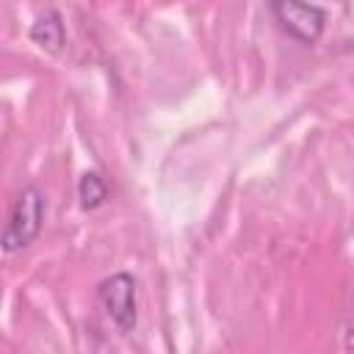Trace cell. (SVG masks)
I'll return each instance as SVG.
<instances>
[{
    "label": "cell",
    "mask_w": 354,
    "mask_h": 354,
    "mask_svg": "<svg viewBox=\"0 0 354 354\" xmlns=\"http://www.w3.org/2000/svg\"><path fill=\"white\" fill-rule=\"evenodd\" d=\"M44 213H47L44 194L36 185H25L11 205V213H8V221L3 230V249L11 254V252L30 246L41 232Z\"/></svg>",
    "instance_id": "obj_1"
},
{
    "label": "cell",
    "mask_w": 354,
    "mask_h": 354,
    "mask_svg": "<svg viewBox=\"0 0 354 354\" xmlns=\"http://www.w3.org/2000/svg\"><path fill=\"white\" fill-rule=\"evenodd\" d=\"M277 25L299 44H315L326 28V11L310 0H268Z\"/></svg>",
    "instance_id": "obj_2"
},
{
    "label": "cell",
    "mask_w": 354,
    "mask_h": 354,
    "mask_svg": "<svg viewBox=\"0 0 354 354\" xmlns=\"http://www.w3.org/2000/svg\"><path fill=\"white\" fill-rule=\"evenodd\" d=\"M97 301L119 332L127 335V332L136 329V321H138L136 279L127 271H119V274L102 279L100 288H97Z\"/></svg>",
    "instance_id": "obj_3"
},
{
    "label": "cell",
    "mask_w": 354,
    "mask_h": 354,
    "mask_svg": "<svg viewBox=\"0 0 354 354\" xmlns=\"http://www.w3.org/2000/svg\"><path fill=\"white\" fill-rule=\"evenodd\" d=\"M30 39H33L36 44H41L44 50L58 53V50L64 47V41H66V30H64L61 14H58L55 8L44 11V14L30 25Z\"/></svg>",
    "instance_id": "obj_4"
},
{
    "label": "cell",
    "mask_w": 354,
    "mask_h": 354,
    "mask_svg": "<svg viewBox=\"0 0 354 354\" xmlns=\"http://www.w3.org/2000/svg\"><path fill=\"white\" fill-rule=\"evenodd\" d=\"M77 196H80V207L83 210H97L108 199V185L97 171H86L80 177V183H77Z\"/></svg>",
    "instance_id": "obj_5"
}]
</instances>
